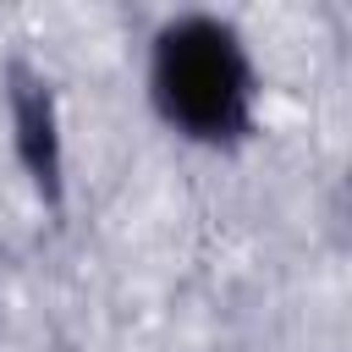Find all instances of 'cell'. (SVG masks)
<instances>
[{"label": "cell", "mask_w": 352, "mask_h": 352, "mask_svg": "<svg viewBox=\"0 0 352 352\" xmlns=\"http://www.w3.org/2000/svg\"><path fill=\"white\" fill-rule=\"evenodd\" d=\"M143 88L160 126L182 143L242 148L258 132V60L231 16H165L148 38Z\"/></svg>", "instance_id": "1"}, {"label": "cell", "mask_w": 352, "mask_h": 352, "mask_svg": "<svg viewBox=\"0 0 352 352\" xmlns=\"http://www.w3.org/2000/svg\"><path fill=\"white\" fill-rule=\"evenodd\" d=\"M16 148L38 187L60 182V132H55V104H50L44 82H22V94H16Z\"/></svg>", "instance_id": "2"}]
</instances>
